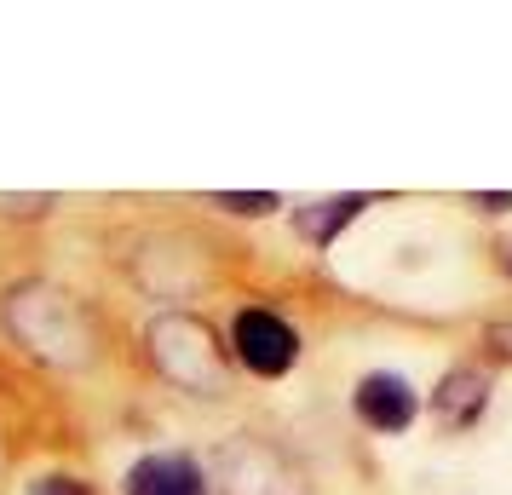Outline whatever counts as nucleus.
<instances>
[{
	"instance_id": "obj_6",
	"label": "nucleus",
	"mask_w": 512,
	"mask_h": 495,
	"mask_svg": "<svg viewBox=\"0 0 512 495\" xmlns=\"http://www.w3.org/2000/svg\"><path fill=\"white\" fill-rule=\"evenodd\" d=\"M489 403V380L478 369H455V375H443V386L432 392V409H438L443 426H472L484 415Z\"/></svg>"
},
{
	"instance_id": "obj_5",
	"label": "nucleus",
	"mask_w": 512,
	"mask_h": 495,
	"mask_svg": "<svg viewBox=\"0 0 512 495\" xmlns=\"http://www.w3.org/2000/svg\"><path fill=\"white\" fill-rule=\"evenodd\" d=\"M357 415L369 426H380V432H403V426L415 421V392L397 375H369L357 386Z\"/></svg>"
},
{
	"instance_id": "obj_13",
	"label": "nucleus",
	"mask_w": 512,
	"mask_h": 495,
	"mask_svg": "<svg viewBox=\"0 0 512 495\" xmlns=\"http://www.w3.org/2000/svg\"><path fill=\"white\" fill-rule=\"evenodd\" d=\"M507 271H512V242H507Z\"/></svg>"
},
{
	"instance_id": "obj_1",
	"label": "nucleus",
	"mask_w": 512,
	"mask_h": 495,
	"mask_svg": "<svg viewBox=\"0 0 512 495\" xmlns=\"http://www.w3.org/2000/svg\"><path fill=\"white\" fill-rule=\"evenodd\" d=\"M6 329H12L18 346H29V357H41L52 369H87L98 352L93 317L52 283L12 288L6 294Z\"/></svg>"
},
{
	"instance_id": "obj_11",
	"label": "nucleus",
	"mask_w": 512,
	"mask_h": 495,
	"mask_svg": "<svg viewBox=\"0 0 512 495\" xmlns=\"http://www.w3.org/2000/svg\"><path fill=\"white\" fill-rule=\"evenodd\" d=\"M472 202H478L484 213H507L512 208V196H472Z\"/></svg>"
},
{
	"instance_id": "obj_9",
	"label": "nucleus",
	"mask_w": 512,
	"mask_h": 495,
	"mask_svg": "<svg viewBox=\"0 0 512 495\" xmlns=\"http://www.w3.org/2000/svg\"><path fill=\"white\" fill-rule=\"evenodd\" d=\"M0 208L6 213H41V208H52V196H0Z\"/></svg>"
},
{
	"instance_id": "obj_12",
	"label": "nucleus",
	"mask_w": 512,
	"mask_h": 495,
	"mask_svg": "<svg viewBox=\"0 0 512 495\" xmlns=\"http://www.w3.org/2000/svg\"><path fill=\"white\" fill-rule=\"evenodd\" d=\"M495 346H501V352L512 357V329H495Z\"/></svg>"
},
{
	"instance_id": "obj_8",
	"label": "nucleus",
	"mask_w": 512,
	"mask_h": 495,
	"mask_svg": "<svg viewBox=\"0 0 512 495\" xmlns=\"http://www.w3.org/2000/svg\"><path fill=\"white\" fill-rule=\"evenodd\" d=\"M213 202H219L225 213H271L277 208V196H265V190H254V196H231V190H219Z\"/></svg>"
},
{
	"instance_id": "obj_4",
	"label": "nucleus",
	"mask_w": 512,
	"mask_h": 495,
	"mask_svg": "<svg viewBox=\"0 0 512 495\" xmlns=\"http://www.w3.org/2000/svg\"><path fill=\"white\" fill-rule=\"evenodd\" d=\"M127 495H208V478L190 455H144L127 472Z\"/></svg>"
},
{
	"instance_id": "obj_2",
	"label": "nucleus",
	"mask_w": 512,
	"mask_h": 495,
	"mask_svg": "<svg viewBox=\"0 0 512 495\" xmlns=\"http://www.w3.org/2000/svg\"><path fill=\"white\" fill-rule=\"evenodd\" d=\"M150 357L185 392H219L225 386V352L213 346V329L202 317H185V311L156 317L150 323Z\"/></svg>"
},
{
	"instance_id": "obj_7",
	"label": "nucleus",
	"mask_w": 512,
	"mask_h": 495,
	"mask_svg": "<svg viewBox=\"0 0 512 495\" xmlns=\"http://www.w3.org/2000/svg\"><path fill=\"white\" fill-rule=\"evenodd\" d=\"M363 208H369L363 196H334V202H311V208H300L294 213V225H300L305 242H334V236L346 231Z\"/></svg>"
},
{
	"instance_id": "obj_3",
	"label": "nucleus",
	"mask_w": 512,
	"mask_h": 495,
	"mask_svg": "<svg viewBox=\"0 0 512 495\" xmlns=\"http://www.w3.org/2000/svg\"><path fill=\"white\" fill-rule=\"evenodd\" d=\"M294 352H300V340L282 317H271V311H242L236 317V357L254 375H282L294 363Z\"/></svg>"
},
{
	"instance_id": "obj_10",
	"label": "nucleus",
	"mask_w": 512,
	"mask_h": 495,
	"mask_svg": "<svg viewBox=\"0 0 512 495\" xmlns=\"http://www.w3.org/2000/svg\"><path fill=\"white\" fill-rule=\"evenodd\" d=\"M35 495H87V490H81L75 478H41V484H35Z\"/></svg>"
}]
</instances>
